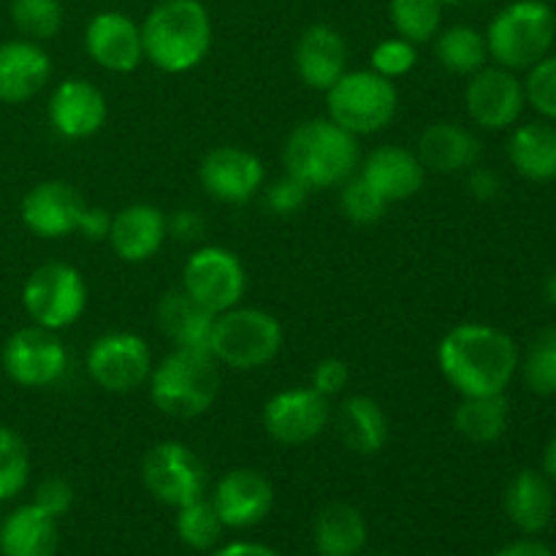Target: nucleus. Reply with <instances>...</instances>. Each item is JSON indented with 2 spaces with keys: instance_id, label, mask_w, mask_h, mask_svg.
Returning <instances> with one entry per match:
<instances>
[{
  "instance_id": "1",
  "label": "nucleus",
  "mask_w": 556,
  "mask_h": 556,
  "mask_svg": "<svg viewBox=\"0 0 556 556\" xmlns=\"http://www.w3.org/2000/svg\"><path fill=\"white\" fill-rule=\"evenodd\" d=\"M521 353L514 337L489 324H459L438 345V367L459 396L505 394L519 372Z\"/></svg>"
},
{
  "instance_id": "2",
  "label": "nucleus",
  "mask_w": 556,
  "mask_h": 556,
  "mask_svg": "<svg viewBox=\"0 0 556 556\" xmlns=\"http://www.w3.org/2000/svg\"><path fill=\"white\" fill-rule=\"evenodd\" d=\"M212 16L201 0H161L141 22L144 60L163 74L199 68L212 49Z\"/></svg>"
},
{
  "instance_id": "3",
  "label": "nucleus",
  "mask_w": 556,
  "mask_h": 556,
  "mask_svg": "<svg viewBox=\"0 0 556 556\" xmlns=\"http://www.w3.org/2000/svg\"><path fill=\"white\" fill-rule=\"evenodd\" d=\"M282 166L309 190L340 188L362 166L358 136L348 134L329 117L304 119L288 134Z\"/></svg>"
},
{
  "instance_id": "4",
  "label": "nucleus",
  "mask_w": 556,
  "mask_h": 556,
  "mask_svg": "<svg viewBox=\"0 0 556 556\" xmlns=\"http://www.w3.org/2000/svg\"><path fill=\"white\" fill-rule=\"evenodd\" d=\"M150 400L163 416L199 418L210 410L220 394V364L210 351H190V348H172V353L152 367Z\"/></svg>"
},
{
  "instance_id": "5",
  "label": "nucleus",
  "mask_w": 556,
  "mask_h": 556,
  "mask_svg": "<svg viewBox=\"0 0 556 556\" xmlns=\"http://www.w3.org/2000/svg\"><path fill=\"white\" fill-rule=\"evenodd\" d=\"M489 60L510 71H530L552 54L556 14L546 0H514L486 27Z\"/></svg>"
},
{
  "instance_id": "6",
  "label": "nucleus",
  "mask_w": 556,
  "mask_h": 556,
  "mask_svg": "<svg viewBox=\"0 0 556 556\" xmlns=\"http://www.w3.org/2000/svg\"><path fill=\"white\" fill-rule=\"evenodd\" d=\"M282 324L258 307H237L215 315L210 353L217 364L237 372H253L275 362L282 351Z\"/></svg>"
},
{
  "instance_id": "7",
  "label": "nucleus",
  "mask_w": 556,
  "mask_h": 556,
  "mask_svg": "<svg viewBox=\"0 0 556 556\" xmlns=\"http://www.w3.org/2000/svg\"><path fill=\"white\" fill-rule=\"evenodd\" d=\"M326 96V117L353 136H372L389 128L400 112V90L394 79L367 71H345Z\"/></svg>"
},
{
  "instance_id": "8",
  "label": "nucleus",
  "mask_w": 556,
  "mask_h": 556,
  "mask_svg": "<svg viewBox=\"0 0 556 556\" xmlns=\"http://www.w3.org/2000/svg\"><path fill=\"white\" fill-rule=\"evenodd\" d=\"M22 307L36 326L63 331L87 309V282L76 266L47 261L27 275L22 286Z\"/></svg>"
},
{
  "instance_id": "9",
  "label": "nucleus",
  "mask_w": 556,
  "mask_h": 556,
  "mask_svg": "<svg viewBox=\"0 0 556 556\" xmlns=\"http://www.w3.org/2000/svg\"><path fill=\"white\" fill-rule=\"evenodd\" d=\"M141 483L147 492L168 508H182L206 497L210 472L201 456L179 440H161L141 459Z\"/></svg>"
},
{
  "instance_id": "10",
  "label": "nucleus",
  "mask_w": 556,
  "mask_h": 556,
  "mask_svg": "<svg viewBox=\"0 0 556 556\" xmlns=\"http://www.w3.org/2000/svg\"><path fill=\"white\" fill-rule=\"evenodd\" d=\"M152 351L136 331H109L87 348L85 369L98 389L109 394H134L150 380Z\"/></svg>"
},
{
  "instance_id": "11",
  "label": "nucleus",
  "mask_w": 556,
  "mask_h": 556,
  "mask_svg": "<svg viewBox=\"0 0 556 556\" xmlns=\"http://www.w3.org/2000/svg\"><path fill=\"white\" fill-rule=\"evenodd\" d=\"M179 288L190 293L201 307L220 315L242 304L244 291H248V271L233 250L223 244H204L185 261Z\"/></svg>"
},
{
  "instance_id": "12",
  "label": "nucleus",
  "mask_w": 556,
  "mask_h": 556,
  "mask_svg": "<svg viewBox=\"0 0 556 556\" xmlns=\"http://www.w3.org/2000/svg\"><path fill=\"white\" fill-rule=\"evenodd\" d=\"M0 364L11 383L22 389H49L68 372V351L58 331L43 326H25L5 340Z\"/></svg>"
},
{
  "instance_id": "13",
  "label": "nucleus",
  "mask_w": 556,
  "mask_h": 556,
  "mask_svg": "<svg viewBox=\"0 0 556 556\" xmlns=\"http://www.w3.org/2000/svg\"><path fill=\"white\" fill-rule=\"evenodd\" d=\"M331 410H334L331 400L318 394L313 386H291L266 400L261 424L277 445L296 448L313 443L326 432L331 424Z\"/></svg>"
},
{
  "instance_id": "14",
  "label": "nucleus",
  "mask_w": 556,
  "mask_h": 556,
  "mask_svg": "<svg viewBox=\"0 0 556 556\" xmlns=\"http://www.w3.org/2000/svg\"><path fill=\"white\" fill-rule=\"evenodd\" d=\"M465 109L472 123L483 130H508L527 109L525 79L503 65H483L467 76Z\"/></svg>"
},
{
  "instance_id": "15",
  "label": "nucleus",
  "mask_w": 556,
  "mask_h": 556,
  "mask_svg": "<svg viewBox=\"0 0 556 556\" xmlns=\"http://www.w3.org/2000/svg\"><path fill=\"white\" fill-rule=\"evenodd\" d=\"M199 182L206 195L220 204H248L266 182V168L248 147L220 144L199 163Z\"/></svg>"
},
{
  "instance_id": "16",
  "label": "nucleus",
  "mask_w": 556,
  "mask_h": 556,
  "mask_svg": "<svg viewBox=\"0 0 556 556\" xmlns=\"http://www.w3.org/2000/svg\"><path fill=\"white\" fill-rule=\"evenodd\" d=\"M87 201L79 190L63 179H47L33 185L20 204L22 226L38 239H65L79 233Z\"/></svg>"
},
{
  "instance_id": "17",
  "label": "nucleus",
  "mask_w": 556,
  "mask_h": 556,
  "mask_svg": "<svg viewBox=\"0 0 556 556\" xmlns=\"http://www.w3.org/2000/svg\"><path fill=\"white\" fill-rule=\"evenodd\" d=\"M210 500L226 530H250L275 508V486L255 467H237L220 476Z\"/></svg>"
},
{
  "instance_id": "18",
  "label": "nucleus",
  "mask_w": 556,
  "mask_h": 556,
  "mask_svg": "<svg viewBox=\"0 0 556 556\" xmlns=\"http://www.w3.org/2000/svg\"><path fill=\"white\" fill-rule=\"evenodd\" d=\"M47 114L54 134L68 141H81L106 125L109 103L101 87L81 76H68L49 96Z\"/></svg>"
},
{
  "instance_id": "19",
  "label": "nucleus",
  "mask_w": 556,
  "mask_h": 556,
  "mask_svg": "<svg viewBox=\"0 0 556 556\" xmlns=\"http://www.w3.org/2000/svg\"><path fill=\"white\" fill-rule=\"evenodd\" d=\"M85 49L109 74H130L144 63L141 25L123 11H98L85 27Z\"/></svg>"
},
{
  "instance_id": "20",
  "label": "nucleus",
  "mask_w": 556,
  "mask_h": 556,
  "mask_svg": "<svg viewBox=\"0 0 556 556\" xmlns=\"http://www.w3.org/2000/svg\"><path fill=\"white\" fill-rule=\"evenodd\" d=\"M168 239V215L155 204H130L112 215L109 248L125 264H144L155 258Z\"/></svg>"
},
{
  "instance_id": "21",
  "label": "nucleus",
  "mask_w": 556,
  "mask_h": 556,
  "mask_svg": "<svg viewBox=\"0 0 556 556\" xmlns=\"http://www.w3.org/2000/svg\"><path fill=\"white\" fill-rule=\"evenodd\" d=\"M296 74L309 90L326 92L348 71V43L337 27L315 22L304 27L293 47Z\"/></svg>"
},
{
  "instance_id": "22",
  "label": "nucleus",
  "mask_w": 556,
  "mask_h": 556,
  "mask_svg": "<svg viewBox=\"0 0 556 556\" xmlns=\"http://www.w3.org/2000/svg\"><path fill=\"white\" fill-rule=\"evenodd\" d=\"M52 79V58L30 38L0 43V103H27Z\"/></svg>"
},
{
  "instance_id": "23",
  "label": "nucleus",
  "mask_w": 556,
  "mask_h": 556,
  "mask_svg": "<svg viewBox=\"0 0 556 556\" xmlns=\"http://www.w3.org/2000/svg\"><path fill=\"white\" fill-rule=\"evenodd\" d=\"M358 174L383 195L389 204L407 201L427 182V168L418 161L416 150L402 144H380L362 157Z\"/></svg>"
},
{
  "instance_id": "24",
  "label": "nucleus",
  "mask_w": 556,
  "mask_h": 556,
  "mask_svg": "<svg viewBox=\"0 0 556 556\" xmlns=\"http://www.w3.org/2000/svg\"><path fill=\"white\" fill-rule=\"evenodd\" d=\"M416 155L424 163V168H427V174H462L478 166V161H481V141L465 125L440 119V123L427 125L421 130Z\"/></svg>"
},
{
  "instance_id": "25",
  "label": "nucleus",
  "mask_w": 556,
  "mask_h": 556,
  "mask_svg": "<svg viewBox=\"0 0 556 556\" xmlns=\"http://www.w3.org/2000/svg\"><path fill=\"white\" fill-rule=\"evenodd\" d=\"M331 424L345 448L358 456H375L389 443V416L383 405L367 394H351L331 410Z\"/></svg>"
},
{
  "instance_id": "26",
  "label": "nucleus",
  "mask_w": 556,
  "mask_h": 556,
  "mask_svg": "<svg viewBox=\"0 0 556 556\" xmlns=\"http://www.w3.org/2000/svg\"><path fill=\"white\" fill-rule=\"evenodd\" d=\"M157 331L172 342V348H190V351H210L215 313L201 307L190 293L174 288L161 296L155 307Z\"/></svg>"
},
{
  "instance_id": "27",
  "label": "nucleus",
  "mask_w": 556,
  "mask_h": 556,
  "mask_svg": "<svg viewBox=\"0 0 556 556\" xmlns=\"http://www.w3.org/2000/svg\"><path fill=\"white\" fill-rule=\"evenodd\" d=\"M554 481L543 470H521L505 489V514L525 535H538L554 519Z\"/></svg>"
},
{
  "instance_id": "28",
  "label": "nucleus",
  "mask_w": 556,
  "mask_h": 556,
  "mask_svg": "<svg viewBox=\"0 0 556 556\" xmlns=\"http://www.w3.org/2000/svg\"><path fill=\"white\" fill-rule=\"evenodd\" d=\"M58 548V519L38 505H20L0 521V556H54Z\"/></svg>"
},
{
  "instance_id": "29",
  "label": "nucleus",
  "mask_w": 556,
  "mask_h": 556,
  "mask_svg": "<svg viewBox=\"0 0 556 556\" xmlns=\"http://www.w3.org/2000/svg\"><path fill=\"white\" fill-rule=\"evenodd\" d=\"M367 535V519L356 505L329 503L315 514L313 546L318 556H362Z\"/></svg>"
},
{
  "instance_id": "30",
  "label": "nucleus",
  "mask_w": 556,
  "mask_h": 556,
  "mask_svg": "<svg viewBox=\"0 0 556 556\" xmlns=\"http://www.w3.org/2000/svg\"><path fill=\"white\" fill-rule=\"evenodd\" d=\"M508 161L530 182H552L556 179V125L548 119H532L514 128L508 139Z\"/></svg>"
},
{
  "instance_id": "31",
  "label": "nucleus",
  "mask_w": 556,
  "mask_h": 556,
  "mask_svg": "<svg viewBox=\"0 0 556 556\" xmlns=\"http://www.w3.org/2000/svg\"><path fill=\"white\" fill-rule=\"evenodd\" d=\"M510 421L508 396H462L454 410V429L459 438L476 445H492L505 434Z\"/></svg>"
},
{
  "instance_id": "32",
  "label": "nucleus",
  "mask_w": 556,
  "mask_h": 556,
  "mask_svg": "<svg viewBox=\"0 0 556 556\" xmlns=\"http://www.w3.org/2000/svg\"><path fill=\"white\" fill-rule=\"evenodd\" d=\"M434 41V58L448 74L472 76L489 63L486 36L470 25H454L440 30Z\"/></svg>"
},
{
  "instance_id": "33",
  "label": "nucleus",
  "mask_w": 556,
  "mask_h": 556,
  "mask_svg": "<svg viewBox=\"0 0 556 556\" xmlns=\"http://www.w3.org/2000/svg\"><path fill=\"white\" fill-rule=\"evenodd\" d=\"M394 33L410 43L432 41L443 25V5L438 0H389Z\"/></svg>"
},
{
  "instance_id": "34",
  "label": "nucleus",
  "mask_w": 556,
  "mask_h": 556,
  "mask_svg": "<svg viewBox=\"0 0 556 556\" xmlns=\"http://www.w3.org/2000/svg\"><path fill=\"white\" fill-rule=\"evenodd\" d=\"M223 532L226 527L210 497L193 500V503L177 508V538L182 541V546L193 548V552H212L220 543Z\"/></svg>"
},
{
  "instance_id": "35",
  "label": "nucleus",
  "mask_w": 556,
  "mask_h": 556,
  "mask_svg": "<svg viewBox=\"0 0 556 556\" xmlns=\"http://www.w3.org/2000/svg\"><path fill=\"white\" fill-rule=\"evenodd\" d=\"M525 386L538 396L556 394V326L543 329L532 340L525 362H519Z\"/></svg>"
},
{
  "instance_id": "36",
  "label": "nucleus",
  "mask_w": 556,
  "mask_h": 556,
  "mask_svg": "<svg viewBox=\"0 0 556 556\" xmlns=\"http://www.w3.org/2000/svg\"><path fill=\"white\" fill-rule=\"evenodd\" d=\"M30 481V451L16 429L0 427V503L25 492Z\"/></svg>"
},
{
  "instance_id": "37",
  "label": "nucleus",
  "mask_w": 556,
  "mask_h": 556,
  "mask_svg": "<svg viewBox=\"0 0 556 556\" xmlns=\"http://www.w3.org/2000/svg\"><path fill=\"white\" fill-rule=\"evenodd\" d=\"M11 22L30 41H49L63 27V3L60 0H11Z\"/></svg>"
},
{
  "instance_id": "38",
  "label": "nucleus",
  "mask_w": 556,
  "mask_h": 556,
  "mask_svg": "<svg viewBox=\"0 0 556 556\" xmlns=\"http://www.w3.org/2000/svg\"><path fill=\"white\" fill-rule=\"evenodd\" d=\"M386 210H389V201L358 172L340 185V212L356 226H375L383 220Z\"/></svg>"
},
{
  "instance_id": "39",
  "label": "nucleus",
  "mask_w": 556,
  "mask_h": 556,
  "mask_svg": "<svg viewBox=\"0 0 556 556\" xmlns=\"http://www.w3.org/2000/svg\"><path fill=\"white\" fill-rule=\"evenodd\" d=\"M525 92L527 106L535 109L548 123H556V54H546L527 71Z\"/></svg>"
},
{
  "instance_id": "40",
  "label": "nucleus",
  "mask_w": 556,
  "mask_h": 556,
  "mask_svg": "<svg viewBox=\"0 0 556 556\" xmlns=\"http://www.w3.org/2000/svg\"><path fill=\"white\" fill-rule=\"evenodd\" d=\"M418 63V49L416 43L405 41V38H383L375 43L372 54H369V68L375 74L386 76V79H402L410 74Z\"/></svg>"
},
{
  "instance_id": "41",
  "label": "nucleus",
  "mask_w": 556,
  "mask_h": 556,
  "mask_svg": "<svg viewBox=\"0 0 556 556\" xmlns=\"http://www.w3.org/2000/svg\"><path fill=\"white\" fill-rule=\"evenodd\" d=\"M309 193H313V190H309L307 185L299 182V179L291 177V174H282L277 182H271L269 188L264 190V206L271 212V215H280V217L296 215V212L307 204Z\"/></svg>"
},
{
  "instance_id": "42",
  "label": "nucleus",
  "mask_w": 556,
  "mask_h": 556,
  "mask_svg": "<svg viewBox=\"0 0 556 556\" xmlns=\"http://www.w3.org/2000/svg\"><path fill=\"white\" fill-rule=\"evenodd\" d=\"M33 505H38L43 514L60 519V516L68 514L71 505H74V486H71L65 478L47 476L38 483L36 492H33Z\"/></svg>"
},
{
  "instance_id": "43",
  "label": "nucleus",
  "mask_w": 556,
  "mask_h": 556,
  "mask_svg": "<svg viewBox=\"0 0 556 556\" xmlns=\"http://www.w3.org/2000/svg\"><path fill=\"white\" fill-rule=\"evenodd\" d=\"M348 380H351V369H348V364L337 356L320 358L313 367V372H309V386H313L318 394H324L326 400L340 396L342 391L348 389Z\"/></svg>"
},
{
  "instance_id": "44",
  "label": "nucleus",
  "mask_w": 556,
  "mask_h": 556,
  "mask_svg": "<svg viewBox=\"0 0 556 556\" xmlns=\"http://www.w3.org/2000/svg\"><path fill=\"white\" fill-rule=\"evenodd\" d=\"M467 190H470L472 199L494 201L503 193V179H500V174L492 172V168L472 166L470 174H467Z\"/></svg>"
},
{
  "instance_id": "45",
  "label": "nucleus",
  "mask_w": 556,
  "mask_h": 556,
  "mask_svg": "<svg viewBox=\"0 0 556 556\" xmlns=\"http://www.w3.org/2000/svg\"><path fill=\"white\" fill-rule=\"evenodd\" d=\"M204 233V217L195 210H177L168 215V237H177L182 242L199 239Z\"/></svg>"
},
{
  "instance_id": "46",
  "label": "nucleus",
  "mask_w": 556,
  "mask_h": 556,
  "mask_svg": "<svg viewBox=\"0 0 556 556\" xmlns=\"http://www.w3.org/2000/svg\"><path fill=\"white\" fill-rule=\"evenodd\" d=\"M109 226H112V215H109L106 210H101V206L87 204L85 215H81V223H79L81 237L90 239V242H106Z\"/></svg>"
},
{
  "instance_id": "47",
  "label": "nucleus",
  "mask_w": 556,
  "mask_h": 556,
  "mask_svg": "<svg viewBox=\"0 0 556 556\" xmlns=\"http://www.w3.org/2000/svg\"><path fill=\"white\" fill-rule=\"evenodd\" d=\"M212 556H280L275 548L264 546V543H253V541H237L228 543V546L217 548Z\"/></svg>"
},
{
  "instance_id": "48",
  "label": "nucleus",
  "mask_w": 556,
  "mask_h": 556,
  "mask_svg": "<svg viewBox=\"0 0 556 556\" xmlns=\"http://www.w3.org/2000/svg\"><path fill=\"white\" fill-rule=\"evenodd\" d=\"M494 556H554L552 548L543 546V543L538 541H516V543H508L505 548H500Z\"/></svg>"
},
{
  "instance_id": "49",
  "label": "nucleus",
  "mask_w": 556,
  "mask_h": 556,
  "mask_svg": "<svg viewBox=\"0 0 556 556\" xmlns=\"http://www.w3.org/2000/svg\"><path fill=\"white\" fill-rule=\"evenodd\" d=\"M543 476H546L548 481H556V438L546 445V451H543Z\"/></svg>"
},
{
  "instance_id": "50",
  "label": "nucleus",
  "mask_w": 556,
  "mask_h": 556,
  "mask_svg": "<svg viewBox=\"0 0 556 556\" xmlns=\"http://www.w3.org/2000/svg\"><path fill=\"white\" fill-rule=\"evenodd\" d=\"M543 293H546V302L556 307V269L546 277V286H543Z\"/></svg>"
},
{
  "instance_id": "51",
  "label": "nucleus",
  "mask_w": 556,
  "mask_h": 556,
  "mask_svg": "<svg viewBox=\"0 0 556 556\" xmlns=\"http://www.w3.org/2000/svg\"><path fill=\"white\" fill-rule=\"evenodd\" d=\"M440 5H459V3H465V0H438Z\"/></svg>"
},
{
  "instance_id": "52",
  "label": "nucleus",
  "mask_w": 556,
  "mask_h": 556,
  "mask_svg": "<svg viewBox=\"0 0 556 556\" xmlns=\"http://www.w3.org/2000/svg\"><path fill=\"white\" fill-rule=\"evenodd\" d=\"M372 556H383V554H372Z\"/></svg>"
}]
</instances>
